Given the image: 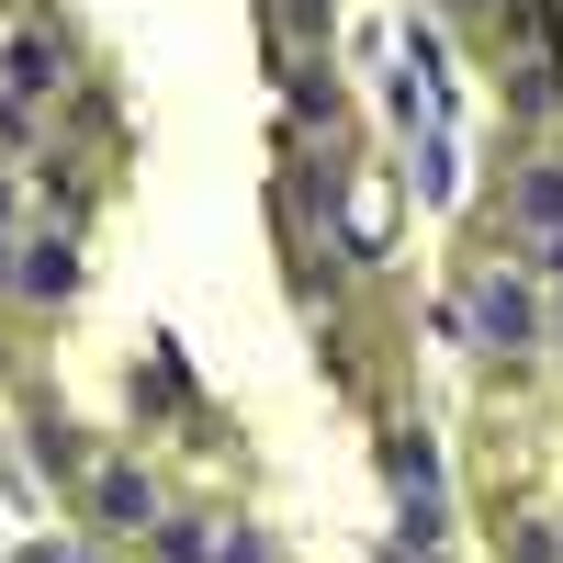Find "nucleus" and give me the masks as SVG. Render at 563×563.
<instances>
[{
    "label": "nucleus",
    "instance_id": "obj_1",
    "mask_svg": "<svg viewBox=\"0 0 563 563\" xmlns=\"http://www.w3.org/2000/svg\"><path fill=\"white\" fill-rule=\"evenodd\" d=\"M57 79H68V57H57V45H45L34 23H12V34H0V102H45Z\"/></svg>",
    "mask_w": 563,
    "mask_h": 563
},
{
    "label": "nucleus",
    "instance_id": "obj_2",
    "mask_svg": "<svg viewBox=\"0 0 563 563\" xmlns=\"http://www.w3.org/2000/svg\"><path fill=\"white\" fill-rule=\"evenodd\" d=\"M462 316H474V339H485V350H530V294H519L507 271H485Z\"/></svg>",
    "mask_w": 563,
    "mask_h": 563
},
{
    "label": "nucleus",
    "instance_id": "obj_3",
    "mask_svg": "<svg viewBox=\"0 0 563 563\" xmlns=\"http://www.w3.org/2000/svg\"><path fill=\"white\" fill-rule=\"evenodd\" d=\"M0 282H12L23 305H57V294H68V238H34V249H12V271H0Z\"/></svg>",
    "mask_w": 563,
    "mask_h": 563
},
{
    "label": "nucleus",
    "instance_id": "obj_4",
    "mask_svg": "<svg viewBox=\"0 0 563 563\" xmlns=\"http://www.w3.org/2000/svg\"><path fill=\"white\" fill-rule=\"evenodd\" d=\"M90 507H102L113 530H135V519H147L158 496H147V474H124V462H113V474H90Z\"/></svg>",
    "mask_w": 563,
    "mask_h": 563
},
{
    "label": "nucleus",
    "instance_id": "obj_5",
    "mask_svg": "<svg viewBox=\"0 0 563 563\" xmlns=\"http://www.w3.org/2000/svg\"><path fill=\"white\" fill-rule=\"evenodd\" d=\"M519 214H530V225H563V158H541V169L519 180Z\"/></svg>",
    "mask_w": 563,
    "mask_h": 563
}]
</instances>
